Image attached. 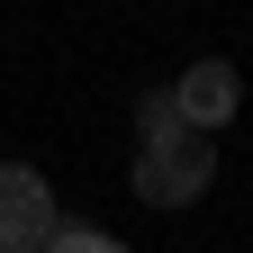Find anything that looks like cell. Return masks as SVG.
Segmentation results:
<instances>
[{"label":"cell","instance_id":"cell-1","mask_svg":"<svg viewBox=\"0 0 253 253\" xmlns=\"http://www.w3.org/2000/svg\"><path fill=\"white\" fill-rule=\"evenodd\" d=\"M126 190H136L145 208H199L217 190V136L208 126H163V136H136V163H126Z\"/></svg>","mask_w":253,"mask_h":253},{"label":"cell","instance_id":"cell-2","mask_svg":"<svg viewBox=\"0 0 253 253\" xmlns=\"http://www.w3.org/2000/svg\"><path fill=\"white\" fill-rule=\"evenodd\" d=\"M54 181L37 163H0V253H45L54 235Z\"/></svg>","mask_w":253,"mask_h":253},{"label":"cell","instance_id":"cell-3","mask_svg":"<svg viewBox=\"0 0 253 253\" xmlns=\"http://www.w3.org/2000/svg\"><path fill=\"white\" fill-rule=\"evenodd\" d=\"M172 109L190 118V126H208V136H226L235 126V109H244V73L226 54H199V63H181V82H172Z\"/></svg>","mask_w":253,"mask_h":253},{"label":"cell","instance_id":"cell-4","mask_svg":"<svg viewBox=\"0 0 253 253\" xmlns=\"http://www.w3.org/2000/svg\"><path fill=\"white\" fill-rule=\"evenodd\" d=\"M45 253H118V235H109V226H90V217H54Z\"/></svg>","mask_w":253,"mask_h":253},{"label":"cell","instance_id":"cell-5","mask_svg":"<svg viewBox=\"0 0 253 253\" xmlns=\"http://www.w3.org/2000/svg\"><path fill=\"white\" fill-rule=\"evenodd\" d=\"M163 126H190V118L172 109V90H145L136 100V136H163Z\"/></svg>","mask_w":253,"mask_h":253}]
</instances>
